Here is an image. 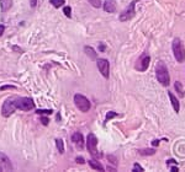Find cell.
<instances>
[{"label": "cell", "instance_id": "obj_10", "mask_svg": "<svg viewBox=\"0 0 185 172\" xmlns=\"http://www.w3.org/2000/svg\"><path fill=\"white\" fill-rule=\"evenodd\" d=\"M0 167L5 171H11L13 170V162L10 161V159L8 157L6 154L0 151Z\"/></svg>", "mask_w": 185, "mask_h": 172}, {"label": "cell", "instance_id": "obj_6", "mask_svg": "<svg viewBox=\"0 0 185 172\" xmlns=\"http://www.w3.org/2000/svg\"><path fill=\"white\" fill-rule=\"evenodd\" d=\"M135 13H136V2H132V3H130V5L121 13V15H120V21L121 22H125V21H128V20H131L133 16H135Z\"/></svg>", "mask_w": 185, "mask_h": 172}, {"label": "cell", "instance_id": "obj_14", "mask_svg": "<svg viewBox=\"0 0 185 172\" xmlns=\"http://www.w3.org/2000/svg\"><path fill=\"white\" fill-rule=\"evenodd\" d=\"M89 166H90L92 170H96V171H104V166H103L99 161H96V160H94V159H90V160H89Z\"/></svg>", "mask_w": 185, "mask_h": 172}, {"label": "cell", "instance_id": "obj_34", "mask_svg": "<svg viewBox=\"0 0 185 172\" xmlns=\"http://www.w3.org/2000/svg\"><path fill=\"white\" fill-rule=\"evenodd\" d=\"M36 2L37 0H31V6H36Z\"/></svg>", "mask_w": 185, "mask_h": 172}, {"label": "cell", "instance_id": "obj_23", "mask_svg": "<svg viewBox=\"0 0 185 172\" xmlns=\"http://www.w3.org/2000/svg\"><path fill=\"white\" fill-rule=\"evenodd\" d=\"M116 116H117V113H116V112H108L106 118H105V122H108L110 118H114V117H116Z\"/></svg>", "mask_w": 185, "mask_h": 172}, {"label": "cell", "instance_id": "obj_21", "mask_svg": "<svg viewBox=\"0 0 185 172\" xmlns=\"http://www.w3.org/2000/svg\"><path fill=\"white\" fill-rule=\"evenodd\" d=\"M63 13L65 14L67 17H72V9H70V6H64L63 8Z\"/></svg>", "mask_w": 185, "mask_h": 172}, {"label": "cell", "instance_id": "obj_25", "mask_svg": "<svg viewBox=\"0 0 185 172\" xmlns=\"http://www.w3.org/2000/svg\"><path fill=\"white\" fill-rule=\"evenodd\" d=\"M133 171H135V172H142V171H144V170H143V167L140 166L138 163H135V165H133Z\"/></svg>", "mask_w": 185, "mask_h": 172}, {"label": "cell", "instance_id": "obj_31", "mask_svg": "<svg viewBox=\"0 0 185 172\" xmlns=\"http://www.w3.org/2000/svg\"><path fill=\"white\" fill-rule=\"evenodd\" d=\"M152 145H153V146H158V145H159V140H157V139L153 140V141H152Z\"/></svg>", "mask_w": 185, "mask_h": 172}, {"label": "cell", "instance_id": "obj_29", "mask_svg": "<svg viewBox=\"0 0 185 172\" xmlns=\"http://www.w3.org/2000/svg\"><path fill=\"white\" fill-rule=\"evenodd\" d=\"M105 49H106V47H105V44H103V43H101V44L99 46V50H100V52H104Z\"/></svg>", "mask_w": 185, "mask_h": 172}, {"label": "cell", "instance_id": "obj_17", "mask_svg": "<svg viewBox=\"0 0 185 172\" xmlns=\"http://www.w3.org/2000/svg\"><path fill=\"white\" fill-rule=\"evenodd\" d=\"M56 145H57L58 151L61 154H63L64 152V143H63V140L62 139H56Z\"/></svg>", "mask_w": 185, "mask_h": 172}, {"label": "cell", "instance_id": "obj_27", "mask_svg": "<svg viewBox=\"0 0 185 172\" xmlns=\"http://www.w3.org/2000/svg\"><path fill=\"white\" fill-rule=\"evenodd\" d=\"M75 161H77V163H81V165L85 162V160H84L83 157H80V156H78V157L75 159Z\"/></svg>", "mask_w": 185, "mask_h": 172}, {"label": "cell", "instance_id": "obj_11", "mask_svg": "<svg viewBox=\"0 0 185 172\" xmlns=\"http://www.w3.org/2000/svg\"><path fill=\"white\" fill-rule=\"evenodd\" d=\"M72 141L74 143V145L78 148V149H83L84 148V138H83V134L80 132H75L72 134Z\"/></svg>", "mask_w": 185, "mask_h": 172}, {"label": "cell", "instance_id": "obj_35", "mask_svg": "<svg viewBox=\"0 0 185 172\" xmlns=\"http://www.w3.org/2000/svg\"><path fill=\"white\" fill-rule=\"evenodd\" d=\"M0 171H2V167H0Z\"/></svg>", "mask_w": 185, "mask_h": 172}, {"label": "cell", "instance_id": "obj_18", "mask_svg": "<svg viewBox=\"0 0 185 172\" xmlns=\"http://www.w3.org/2000/svg\"><path fill=\"white\" fill-rule=\"evenodd\" d=\"M140 154H141V155H144V156L154 155V154H155V150H154V149H143V150H140Z\"/></svg>", "mask_w": 185, "mask_h": 172}, {"label": "cell", "instance_id": "obj_24", "mask_svg": "<svg viewBox=\"0 0 185 172\" xmlns=\"http://www.w3.org/2000/svg\"><path fill=\"white\" fill-rule=\"evenodd\" d=\"M9 89H11V90H15L16 88L14 85H6V86H2V88H0V90L2 91H5V90H9Z\"/></svg>", "mask_w": 185, "mask_h": 172}, {"label": "cell", "instance_id": "obj_7", "mask_svg": "<svg viewBox=\"0 0 185 172\" xmlns=\"http://www.w3.org/2000/svg\"><path fill=\"white\" fill-rule=\"evenodd\" d=\"M18 110V107H16V105H15V100H13V99H8L5 102H4V105H3V108H2V114L4 116V117H10L15 111Z\"/></svg>", "mask_w": 185, "mask_h": 172}, {"label": "cell", "instance_id": "obj_28", "mask_svg": "<svg viewBox=\"0 0 185 172\" xmlns=\"http://www.w3.org/2000/svg\"><path fill=\"white\" fill-rule=\"evenodd\" d=\"M4 32H5V26L4 25H0V37L4 35Z\"/></svg>", "mask_w": 185, "mask_h": 172}, {"label": "cell", "instance_id": "obj_22", "mask_svg": "<svg viewBox=\"0 0 185 172\" xmlns=\"http://www.w3.org/2000/svg\"><path fill=\"white\" fill-rule=\"evenodd\" d=\"M52 110H37L36 113L37 114H52Z\"/></svg>", "mask_w": 185, "mask_h": 172}, {"label": "cell", "instance_id": "obj_5", "mask_svg": "<svg viewBox=\"0 0 185 172\" xmlns=\"http://www.w3.org/2000/svg\"><path fill=\"white\" fill-rule=\"evenodd\" d=\"M74 103H75L77 108H78L79 111L84 112V113H85V112H89V110H90V107H91L89 100H88L85 96L80 95V94H77V95L74 96Z\"/></svg>", "mask_w": 185, "mask_h": 172}, {"label": "cell", "instance_id": "obj_8", "mask_svg": "<svg viewBox=\"0 0 185 172\" xmlns=\"http://www.w3.org/2000/svg\"><path fill=\"white\" fill-rule=\"evenodd\" d=\"M149 63H151V57L147 53H143L136 63V69L138 71H146L149 66Z\"/></svg>", "mask_w": 185, "mask_h": 172}, {"label": "cell", "instance_id": "obj_26", "mask_svg": "<svg viewBox=\"0 0 185 172\" xmlns=\"http://www.w3.org/2000/svg\"><path fill=\"white\" fill-rule=\"evenodd\" d=\"M108 160L111 162V163H114V165H117V161H116V157H114L112 155H109L108 156Z\"/></svg>", "mask_w": 185, "mask_h": 172}, {"label": "cell", "instance_id": "obj_16", "mask_svg": "<svg viewBox=\"0 0 185 172\" xmlns=\"http://www.w3.org/2000/svg\"><path fill=\"white\" fill-rule=\"evenodd\" d=\"M174 89H175V91H176V94H178L179 97H184L185 92H184V88H183V85H181L180 81H176L174 84Z\"/></svg>", "mask_w": 185, "mask_h": 172}, {"label": "cell", "instance_id": "obj_3", "mask_svg": "<svg viewBox=\"0 0 185 172\" xmlns=\"http://www.w3.org/2000/svg\"><path fill=\"white\" fill-rule=\"evenodd\" d=\"M96 146H98V139H96L95 134H92V133L88 134V138H86V149H88V151L90 152L91 156H94V157H101L103 154H100V152L98 151V148H96Z\"/></svg>", "mask_w": 185, "mask_h": 172}, {"label": "cell", "instance_id": "obj_19", "mask_svg": "<svg viewBox=\"0 0 185 172\" xmlns=\"http://www.w3.org/2000/svg\"><path fill=\"white\" fill-rule=\"evenodd\" d=\"M49 3H51L54 8H61V6L65 3V0H49Z\"/></svg>", "mask_w": 185, "mask_h": 172}, {"label": "cell", "instance_id": "obj_4", "mask_svg": "<svg viewBox=\"0 0 185 172\" xmlns=\"http://www.w3.org/2000/svg\"><path fill=\"white\" fill-rule=\"evenodd\" d=\"M15 105L19 110L25 111V112H29L32 108H35V102L30 97H19L15 100Z\"/></svg>", "mask_w": 185, "mask_h": 172}, {"label": "cell", "instance_id": "obj_2", "mask_svg": "<svg viewBox=\"0 0 185 172\" xmlns=\"http://www.w3.org/2000/svg\"><path fill=\"white\" fill-rule=\"evenodd\" d=\"M171 49H173V54H174L175 59L179 63H184V60H185V48L183 46V42L179 38H174V41L171 43Z\"/></svg>", "mask_w": 185, "mask_h": 172}, {"label": "cell", "instance_id": "obj_12", "mask_svg": "<svg viewBox=\"0 0 185 172\" xmlns=\"http://www.w3.org/2000/svg\"><path fill=\"white\" fill-rule=\"evenodd\" d=\"M104 10L106 13H115L116 11V3H115V0H105V3L103 5Z\"/></svg>", "mask_w": 185, "mask_h": 172}, {"label": "cell", "instance_id": "obj_1", "mask_svg": "<svg viewBox=\"0 0 185 172\" xmlns=\"http://www.w3.org/2000/svg\"><path fill=\"white\" fill-rule=\"evenodd\" d=\"M155 76L157 80L160 82L163 86H168L170 84V76L168 73V68L163 62H158L155 65Z\"/></svg>", "mask_w": 185, "mask_h": 172}, {"label": "cell", "instance_id": "obj_33", "mask_svg": "<svg viewBox=\"0 0 185 172\" xmlns=\"http://www.w3.org/2000/svg\"><path fill=\"white\" fill-rule=\"evenodd\" d=\"M170 171H173V172H178L179 170H178V167H176V166H175V167L173 166V167H170Z\"/></svg>", "mask_w": 185, "mask_h": 172}, {"label": "cell", "instance_id": "obj_20", "mask_svg": "<svg viewBox=\"0 0 185 172\" xmlns=\"http://www.w3.org/2000/svg\"><path fill=\"white\" fill-rule=\"evenodd\" d=\"M88 2L94 6V8H101V0H88Z\"/></svg>", "mask_w": 185, "mask_h": 172}, {"label": "cell", "instance_id": "obj_9", "mask_svg": "<svg viewBox=\"0 0 185 172\" xmlns=\"http://www.w3.org/2000/svg\"><path fill=\"white\" fill-rule=\"evenodd\" d=\"M96 64H98V69L101 73V75L105 79H108L109 75H110V63H109V60L108 59H98Z\"/></svg>", "mask_w": 185, "mask_h": 172}, {"label": "cell", "instance_id": "obj_32", "mask_svg": "<svg viewBox=\"0 0 185 172\" xmlns=\"http://www.w3.org/2000/svg\"><path fill=\"white\" fill-rule=\"evenodd\" d=\"M168 165H171V163H174V165H176V161L175 160H168V162H167Z\"/></svg>", "mask_w": 185, "mask_h": 172}, {"label": "cell", "instance_id": "obj_13", "mask_svg": "<svg viewBox=\"0 0 185 172\" xmlns=\"http://www.w3.org/2000/svg\"><path fill=\"white\" fill-rule=\"evenodd\" d=\"M168 95H169V99H170V102H171V106H173V108H174V111L178 113L179 112V110H180V105H179V102H178V100H176V97L174 96V94L173 92H168Z\"/></svg>", "mask_w": 185, "mask_h": 172}, {"label": "cell", "instance_id": "obj_15", "mask_svg": "<svg viewBox=\"0 0 185 172\" xmlns=\"http://www.w3.org/2000/svg\"><path fill=\"white\" fill-rule=\"evenodd\" d=\"M84 52H85V54H86L90 59H92V60L96 59V53H95V49H94V48L86 46V47H84Z\"/></svg>", "mask_w": 185, "mask_h": 172}, {"label": "cell", "instance_id": "obj_30", "mask_svg": "<svg viewBox=\"0 0 185 172\" xmlns=\"http://www.w3.org/2000/svg\"><path fill=\"white\" fill-rule=\"evenodd\" d=\"M41 122L45 124V125H47L48 124V119L47 118H45V117H42V119H41Z\"/></svg>", "mask_w": 185, "mask_h": 172}]
</instances>
